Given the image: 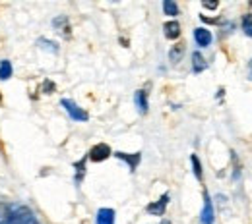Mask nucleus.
Returning <instances> with one entry per match:
<instances>
[{
  "instance_id": "24",
  "label": "nucleus",
  "mask_w": 252,
  "mask_h": 224,
  "mask_svg": "<svg viewBox=\"0 0 252 224\" xmlns=\"http://www.w3.org/2000/svg\"><path fill=\"white\" fill-rule=\"evenodd\" d=\"M0 99H2V97H0Z\"/></svg>"
},
{
  "instance_id": "23",
  "label": "nucleus",
  "mask_w": 252,
  "mask_h": 224,
  "mask_svg": "<svg viewBox=\"0 0 252 224\" xmlns=\"http://www.w3.org/2000/svg\"><path fill=\"white\" fill-rule=\"evenodd\" d=\"M32 224H39V223H32Z\"/></svg>"
},
{
  "instance_id": "10",
  "label": "nucleus",
  "mask_w": 252,
  "mask_h": 224,
  "mask_svg": "<svg viewBox=\"0 0 252 224\" xmlns=\"http://www.w3.org/2000/svg\"><path fill=\"white\" fill-rule=\"evenodd\" d=\"M208 68V62H206V58L196 50L194 54H192V72L194 74H200V72H204Z\"/></svg>"
},
{
  "instance_id": "14",
  "label": "nucleus",
  "mask_w": 252,
  "mask_h": 224,
  "mask_svg": "<svg viewBox=\"0 0 252 224\" xmlns=\"http://www.w3.org/2000/svg\"><path fill=\"white\" fill-rule=\"evenodd\" d=\"M74 168H76V184H82V178H84V174H86V159L76 162Z\"/></svg>"
},
{
  "instance_id": "1",
  "label": "nucleus",
  "mask_w": 252,
  "mask_h": 224,
  "mask_svg": "<svg viewBox=\"0 0 252 224\" xmlns=\"http://www.w3.org/2000/svg\"><path fill=\"white\" fill-rule=\"evenodd\" d=\"M63 106L66 108V112L70 114V118H72V120H76V122H88L90 114H88L82 106H78L74 100H70V99H63Z\"/></svg>"
},
{
  "instance_id": "11",
  "label": "nucleus",
  "mask_w": 252,
  "mask_h": 224,
  "mask_svg": "<svg viewBox=\"0 0 252 224\" xmlns=\"http://www.w3.org/2000/svg\"><path fill=\"white\" fill-rule=\"evenodd\" d=\"M183 56H185V45H175V47L169 50V60H171L173 64H179Z\"/></svg>"
},
{
  "instance_id": "20",
  "label": "nucleus",
  "mask_w": 252,
  "mask_h": 224,
  "mask_svg": "<svg viewBox=\"0 0 252 224\" xmlns=\"http://www.w3.org/2000/svg\"><path fill=\"white\" fill-rule=\"evenodd\" d=\"M249 68H251V74H249V77L252 79V60H251V64H249Z\"/></svg>"
},
{
  "instance_id": "13",
  "label": "nucleus",
  "mask_w": 252,
  "mask_h": 224,
  "mask_svg": "<svg viewBox=\"0 0 252 224\" xmlns=\"http://www.w3.org/2000/svg\"><path fill=\"white\" fill-rule=\"evenodd\" d=\"M12 75V62L10 60H2L0 62V79H8Z\"/></svg>"
},
{
  "instance_id": "5",
  "label": "nucleus",
  "mask_w": 252,
  "mask_h": 224,
  "mask_svg": "<svg viewBox=\"0 0 252 224\" xmlns=\"http://www.w3.org/2000/svg\"><path fill=\"white\" fill-rule=\"evenodd\" d=\"M113 155H115L117 159L125 160L132 172L138 168V164H140V160H142V153H123V151H117V153H113Z\"/></svg>"
},
{
  "instance_id": "17",
  "label": "nucleus",
  "mask_w": 252,
  "mask_h": 224,
  "mask_svg": "<svg viewBox=\"0 0 252 224\" xmlns=\"http://www.w3.org/2000/svg\"><path fill=\"white\" fill-rule=\"evenodd\" d=\"M39 45H45V49L51 50V52H57V50H59V49H57V43H51V41H47V39H41Z\"/></svg>"
},
{
  "instance_id": "21",
  "label": "nucleus",
  "mask_w": 252,
  "mask_h": 224,
  "mask_svg": "<svg viewBox=\"0 0 252 224\" xmlns=\"http://www.w3.org/2000/svg\"><path fill=\"white\" fill-rule=\"evenodd\" d=\"M159 224H171V223H169V221H161Z\"/></svg>"
},
{
  "instance_id": "4",
  "label": "nucleus",
  "mask_w": 252,
  "mask_h": 224,
  "mask_svg": "<svg viewBox=\"0 0 252 224\" xmlns=\"http://www.w3.org/2000/svg\"><path fill=\"white\" fill-rule=\"evenodd\" d=\"M169 193H163L156 203H150L148 205V213L150 215H156V217H163L165 215V209H167V203H169Z\"/></svg>"
},
{
  "instance_id": "9",
  "label": "nucleus",
  "mask_w": 252,
  "mask_h": 224,
  "mask_svg": "<svg viewBox=\"0 0 252 224\" xmlns=\"http://www.w3.org/2000/svg\"><path fill=\"white\" fill-rule=\"evenodd\" d=\"M95 221H97V224H115V211L113 209H99Z\"/></svg>"
},
{
  "instance_id": "19",
  "label": "nucleus",
  "mask_w": 252,
  "mask_h": 224,
  "mask_svg": "<svg viewBox=\"0 0 252 224\" xmlns=\"http://www.w3.org/2000/svg\"><path fill=\"white\" fill-rule=\"evenodd\" d=\"M204 8H210V10H216V8H218V2H204Z\"/></svg>"
},
{
  "instance_id": "22",
  "label": "nucleus",
  "mask_w": 252,
  "mask_h": 224,
  "mask_svg": "<svg viewBox=\"0 0 252 224\" xmlns=\"http://www.w3.org/2000/svg\"><path fill=\"white\" fill-rule=\"evenodd\" d=\"M0 224H12V223H8V221H4V223H0Z\"/></svg>"
},
{
  "instance_id": "18",
  "label": "nucleus",
  "mask_w": 252,
  "mask_h": 224,
  "mask_svg": "<svg viewBox=\"0 0 252 224\" xmlns=\"http://www.w3.org/2000/svg\"><path fill=\"white\" fill-rule=\"evenodd\" d=\"M8 213H10V207L6 203H0V219H6Z\"/></svg>"
},
{
  "instance_id": "7",
  "label": "nucleus",
  "mask_w": 252,
  "mask_h": 224,
  "mask_svg": "<svg viewBox=\"0 0 252 224\" xmlns=\"http://www.w3.org/2000/svg\"><path fill=\"white\" fill-rule=\"evenodd\" d=\"M163 31H165V37H167V39L175 41V39L181 37V24L175 22V20H171V22H167V24L163 25Z\"/></svg>"
},
{
  "instance_id": "15",
  "label": "nucleus",
  "mask_w": 252,
  "mask_h": 224,
  "mask_svg": "<svg viewBox=\"0 0 252 224\" xmlns=\"http://www.w3.org/2000/svg\"><path fill=\"white\" fill-rule=\"evenodd\" d=\"M190 162H192V172H194V176H196L198 180H202V164H200V159H198L196 155H192V157H190Z\"/></svg>"
},
{
  "instance_id": "2",
  "label": "nucleus",
  "mask_w": 252,
  "mask_h": 224,
  "mask_svg": "<svg viewBox=\"0 0 252 224\" xmlns=\"http://www.w3.org/2000/svg\"><path fill=\"white\" fill-rule=\"evenodd\" d=\"M216 221V213H214V203H212V197L210 193L204 192V209L200 213V223L202 224H214Z\"/></svg>"
},
{
  "instance_id": "12",
  "label": "nucleus",
  "mask_w": 252,
  "mask_h": 224,
  "mask_svg": "<svg viewBox=\"0 0 252 224\" xmlns=\"http://www.w3.org/2000/svg\"><path fill=\"white\" fill-rule=\"evenodd\" d=\"M163 12H165L167 16H179V6H177V2L165 0V2H163Z\"/></svg>"
},
{
  "instance_id": "3",
  "label": "nucleus",
  "mask_w": 252,
  "mask_h": 224,
  "mask_svg": "<svg viewBox=\"0 0 252 224\" xmlns=\"http://www.w3.org/2000/svg\"><path fill=\"white\" fill-rule=\"evenodd\" d=\"M113 155L111 147L107 143H97L95 147H92V151L88 153V157L94 160V162H101V160H107Z\"/></svg>"
},
{
  "instance_id": "6",
  "label": "nucleus",
  "mask_w": 252,
  "mask_h": 224,
  "mask_svg": "<svg viewBox=\"0 0 252 224\" xmlns=\"http://www.w3.org/2000/svg\"><path fill=\"white\" fill-rule=\"evenodd\" d=\"M212 33L210 29H206V27H198V29H194V41H196V45L198 47H210L212 45Z\"/></svg>"
},
{
  "instance_id": "16",
  "label": "nucleus",
  "mask_w": 252,
  "mask_h": 224,
  "mask_svg": "<svg viewBox=\"0 0 252 224\" xmlns=\"http://www.w3.org/2000/svg\"><path fill=\"white\" fill-rule=\"evenodd\" d=\"M243 31L247 37H252V14L243 16Z\"/></svg>"
},
{
  "instance_id": "8",
  "label": "nucleus",
  "mask_w": 252,
  "mask_h": 224,
  "mask_svg": "<svg viewBox=\"0 0 252 224\" xmlns=\"http://www.w3.org/2000/svg\"><path fill=\"white\" fill-rule=\"evenodd\" d=\"M134 102H136V106H138V110H140L142 114H146V112H148L150 102H148V93H146L144 89H140V91H136V93H134Z\"/></svg>"
}]
</instances>
